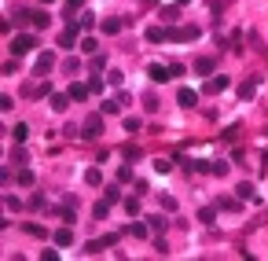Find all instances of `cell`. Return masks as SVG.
I'll return each mask as SVG.
<instances>
[{
    "instance_id": "f1b7e54d",
    "label": "cell",
    "mask_w": 268,
    "mask_h": 261,
    "mask_svg": "<svg viewBox=\"0 0 268 261\" xmlns=\"http://www.w3.org/2000/svg\"><path fill=\"white\" fill-rule=\"evenodd\" d=\"M81 52H96V37H84V41H81Z\"/></svg>"
},
{
    "instance_id": "7c38bea8",
    "label": "cell",
    "mask_w": 268,
    "mask_h": 261,
    "mask_svg": "<svg viewBox=\"0 0 268 261\" xmlns=\"http://www.w3.org/2000/svg\"><path fill=\"white\" fill-rule=\"evenodd\" d=\"M235 191H239V199H257V191H253V184H250V180H243V184L235 188Z\"/></svg>"
},
{
    "instance_id": "44dd1931",
    "label": "cell",
    "mask_w": 268,
    "mask_h": 261,
    "mask_svg": "<svg viewBox=\"0 0 268 261\" xmlns=\"http://www.w3.org/2000/svg\"><path fill=\"white\" fill-rule=\"evenodd\" d=\"M48 22H51V18L44 15V11H37V15H34V26H37V30H44V26H48Z\"/></svg>"
},
{
    "instance_id": "d6986e66",
    "label": "cell",
    "mask_w": 268,
    "mask_h": 261,
    "mask_svg": "<svg viewBox=\"0 0 268 261\" xmlns=\"http://www.w3.org/2000/svg\"><path fill=\"white\" fill-rule=\"evenodd\" d=\"M11 136H15V143H22L26 136H30V129H26V125H15V129H11Z\"/></svg>"
},
{
    "instance_id": "4fadbf2b",
    "label": "cell",
    "mask_w": 268,
    "mask_h": 261,
    "mask_svg": "<svg viewBox=\"0 0 268 261\" xmlns=\"http://www.w3.org/2000/svg\"><path fill=\"white\" fill-rule=\"evenodd\" d=\"M195 70H199V74H210V70H213V59H210V55H202V59H195Z\"/></svg>"
},
{
    "instance_id": "3957f363",
    "label": "cell",
    "mask_w": 268,
    "mask_h": 261,
    "mask_svg": "<svg viewBox=\"0 0 268 261\" xmlns=\"http://www.w3.org/2000/svg\"><path fill=\"white\" fill-rule=\"evenodd\" d=\"M74 41H77V26L67 22V26H63V34H59V48H74Z\"/></svg>"
},
{
    "instance_id": "8992f818",
    "label": "cell",
    "mask_w": 268,
    "mask_h": 261,
    "mask_svg": "<svg viewBox=\"0 0 268 261\" xmlns=\"http://www.w3.org/2000/svg\"><path fill=\"white\" fill-rule=\"evenodd\" d=\"M224 88H228V77H210V81H206V92H210V96L224 92Z\"/></svg>"
},
{
    "instance_id": "9a60e30c",
    "label": "cell",
    "mask_w": 268,
    "mask_h": 261,
    "mask_svg": "<svg viewBox=\"0 0 268 261\" xmlns=\"http://www.w3.org/2000/svg\"><path fill=\"white\" fill-rule=\"evenodd\" d=\"M147 41H151V44L166 41V30H158V26H151V30H147Z\"/></svg>"
},
{
    "instance_id": "cb8c5ba5",
    "label": "cell",
    "mask_w": 268,
    "mask_h": 261,
    "mask_svg": "<svg viewBox=\"0 0 268 261\" xmlns=\"http://www.w3.org/2000/svg\"><path fill=\"white\" fill-rule=\"evenodd\" d=\"M26 232H30V236H37V239H44V236H48V232H44L41 225H26Z\"/></svg>"
},
{
    "instance_id": "52a82bcc",
    "label": "cell",
    "mask_w": 268,
    "mask_h": 261,
    "mask_svg": "<svg viewBox=\"0 0 268 261\" xmlns=\"http://www.w3.org/2000/svg\"><path fill=\"white\" fill-rule=\"evenodd\" d=\"M173 37H176V41H195V37H199V26H184V30H173Z\"/></svg>"
},
{
    "instance_id": "8fae6325",
    "label": "cell",
    "mask_w": 268,
    "mask_h": 261,
    "mask_svg": "<svg viewBox=\"0 0 268 261\" xmlns=\"http://www.w3.org/2000/svg\"><path fill=\"white\" fill-rule=\"evenodd\" d=\"M67 92H70V100H84V96L92 92V88H88V85H70Z\"/></svg>"
},
{
    "instance_id": "ac0fdd59",
    "label": "cell",
    "mask_w": 268,
    "mask_h": 261,
    "mask_svg": "<svg viewBox=\"0 0 268 261\" xmlns=\"http://www.w3.org/2000/svg\"><path fill=\"white\" fill-rule=\"evenodd\" d=\"M92 213H96V217L103 221V217H107V213H110V199H107V202H96V210H92Z\"/></svg>"
},
{
    "instance_id": "9c48e42d",
    "label": "cell",
    "mask_w": 268,
    "mask_h": 261,
    "mask_svg": "<svg viewBox=\"0 0 268 261\" xmlns=\"http://www.w3.org/2000/svg\"><path fill=\"white\" fill-rule=\"evenodd\" d=\"M195 100H199V96H195L191 88H180V96H176V103H180V107H195Z\"/></svg>"
},
{
    "instance_id": "5bb4252c",
    "label": "cell",
    "mask_w": 268,
    "mask_h": 261,
    "mask_svg": "<svg viewBox=\"0 0 268 261\" xmlns=\"http://www.w3.org/2000/svg\"><path fill=\"white\" fill-rule=\"evenodd\" d=\"M121 30V18H103V34H117Z\"/></svg>"
},
{
    "instance_id": "f546056e",
    "label": "cell",
    "mask_w": 268,
    "mask_h": 261,
    "mask_svg": "<svg viewBox=\"0 0 268 261\" xmlns=\"http://www.w3.org/2000/svg\"><path fill=\"white\" fill-rule=\"evenodd\" d=\"M125 213H140V202H136V199H125Z\"/></svg>"
},
{
    "instance_id": "7402d4cb",
    "label": "cell",
    "mask_w": 268,
    "mask_h": 261,
    "mask_svg": "<svg viewBox=\"0 0 268 261\" xmlns=\"http://www.w3.org/2000/svg\"><path fill=\"white\" fill-rule=\"evenodd\" d=\"M117 180H121V184H129V180H133V169L121 166V169H117Z\"/></svg>"
},
{
    "instance_id": "ba28073f",
    "label": "cell",
    "mask_w": 268,
    "mask_h": 261,
    "mask_svg": "<svg viewBox=\"0 0 268 261\" xmlns=\"http://www.w3.org/2000/svg\"><path fill=\"white\" fill-rule=\"evenodd\" d=\"M51 239H55V246H70V243H74V232H70V228H59Z\"/></svg>"
},
{
    "instance_id": "484cf974",
    "label": "cell",
    "mask_w": 268,
    "mask_h": 261,
    "mask_svg": "<svg viewBox=\"0 0 268 261\" xmlns=\"http://www.w3.org/2000/svg\"><path fill=\"white\" fill-rule=\"evenodd\" d=\"M217 206H220V210H239V202H235V199H220Z\"/></svg>"
},
{
    "instance_id": "4316f807",
    "label": "cell",
    "mask_w": 268,
    "mask_h": 261,
    "mask_svg": "<svg viewBox=\"0 0 268 261\" xmlns=\"http://www.w3.org/2000/svg\"><path fill=\"white\" fill-rule=\"evenodd\" d=\"M129 232H133L136 239H143V236H147V225H133V228H129Z\"/></svg>"
},
{
    "instance_id": "e0dca14e",
    "label": "cell",
    "mask_w": 268,
    "mask_h": 261,
    "mask_svg": "<svg viewBox=\"0 0 268 261\" xmlns=\"http://www.w3.org/2000/svg\"><path fill=\"white\" fill-rule=\"evenodd\" d=\"M199 221H206V225H213V221H217V213H213L210 206H202V210H199Z\"/></svg>"
},
{
    "instance_id": "6da1fadb",
    "label": "cell",
    "mask_w": 268,
    "mask_h": 261,
    "mask_svg": "<svg viewBox=\"0 0 268 261\" xmlns=\"http://www.w3.org/2000/svg\"><path fill=\"white\" fill-rule=\"evenodd\" d=\"M100 133H103V114H88L84 125H81V136H84V140H96Z\"/></svg>"
},
{
    "instance_id": "d4e9b609",
    "label": "cell",
    "mask_w": 268,
    "mask_h": 261,
    "mask_svg": "<svg viewBox=\"0 0 268 261\" xmlns=\"http://www.w3.org/2000/svg\"><path fill=\"white\" fill-rule=\"evenodd\" d=\"M11 107H15V100H11V96H0V110H4V114H8Z\"/></svg>"
},
{
    "instance_id": "4dcf8cb0",
    "label": "cell",
    "mask_w": 268,
    "mask_h": 261,
    "mask_svg": "<svg viewBox=\"0 0 268 261\" xmlns=\"http://www.w3.org/2000/svg\"><path fill=\"white\" fill-rule=\"evenodd\" d=\"M67 4H70V8H81V4H84V0H67Z\"/></svg>"
},
{
    "instance_id": "603a6c76",
    "label": "cell",
    "mask_w": 268,
    "mask_h": 261,
    "mask_svg": "<svg viewBox=\"0 0 268 261\" xmlns=\"http://www.w3.org/2000/svg\"><path fill=\"white\" fill-rule=\"evenodd\" d=\"M18 184L30 188V184H34V173H30V169H22V173H18Z\"/></svg>"
},
{
    "instance_id": "277c9868",
    "label": "cell",
    "mask_w": 268,
    "mask_h": 261,
    "mask_svg": "<svg viewBox=\"0 0 268 261\" xmlns=\"http://www.w3.org/2000/svg\"><path fill=\"white\" fill-rule=\"evenodd\" d=\"M147 74H151V81H169V77H173V70H169V67H158V63H151V67H147Z\"/></svg>"
},
{
    "instance_id": "7a4b0ae2",
    "label": "cell",
    "mask_w": 268,
    "mask_h": 261,
    "mask_svg": "<svg viewBox=\"0 0 268 261\" xmlns=\"http://www.w3.org/2000/svg\"><path fill=\"white\" fill-rule=\"evenodd\" d=\"M30 48H34V37H30V34H18V37H11V52H15V55H26Z\"/></svg>"
},
{
    "instance_id": "ffe728a7",
    "label": "cell",
    "mask_w": 268,
    "mask_h": 261,
    "mask_svg": "<svg viewBox=\"0 0 268 261\" xmlns=\"http://www.w3.org/2000/svg\"><path fill=\"white\" fill-rule=\"evenodd\" d=\"M114 110H121V100H107L103 103V114H114Z\"/></svg>"
},
{
    "instance_id": "1f68e13d",
    "label": "cell",
    "mask_w": 268,
    "mask_h": 261,
    "mask_svg": "<svg viewBox=\"0 0 268 261\" xmlns=\"http://www.w3.org/2000/svg\"><path fill=\"white\" fill-rule=\"evenodd\" d=\"M41 4H55V0H41Z\"/></svg>"
},
{
    "instance_id": "5b68a950",
    "label": "cell",
    "mask_w": 268,
    "mask_h": 261,
    "mask_svg": "<svg viewBox=\"0 0 268 261\" xmlns=\"http://www.w3.org/2000/svg\"><path fill=\"white\" fill-rule=\"evenodd\" d=\"M51 67H55V55H51V52H41V55H37V70H41V74H48Z\"/></svg>"
},
{
    "instance_id": "2e32d148",
    "label": "cell",
    "mask_w": 268,
    "mask_h": 261,
    "mask_svg": "<svg viewBox=\"0 0 268 261\" xmlns=\"http://www.w3.org/2000/svg\"><path fill=\"white\" fill-rule=\"evenodd\" d=\"M84 180H88V184H103V173H100V169H88V173H84Z\"/></svg>"
},
{
    "instance_id": "30bf717a",
    "label": "cell",
    "mask_w": 268,
    "mask_h": 261,
    "mask_svg": "<svg viewBox=\"0 0 268 261\" xmlns=\"http://www.w3.org/2000/svg\"><path fill=\"white\" fill-rule=\"evenodd\" d=\"M51 107H55V110H67L70 107V92H55V96H51Z\"/></svg>"
},
{
    "instance_id": "83f0119b",
    "label": "cell",
    "mask_w": 268,
    "mask_h": 261,
    "mask_svg": "<svg viewBox=\"0 0 268 261\" xmlns=\"http://www.w3.org/2000/svg\"><path fill=\"white\" fill-rule=\"evenodd\" d=\"M239 96H243V100H250V96H253V81H246L243 88H239Z\"/></svg>"
}]
</instances>
